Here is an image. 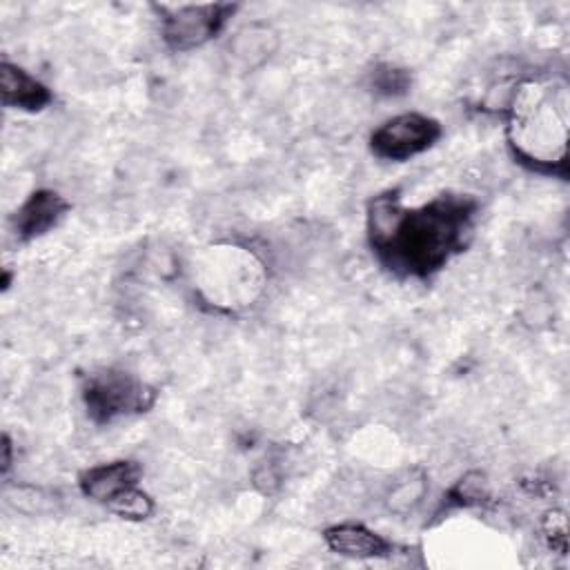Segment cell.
Wrapping results in <instances>:
<instances>
[{"label": "cell", "instance_id": "14", "mask_svg": "<svg viewBox=\"0 0 570 570\" xmlns=\"http://www.w3.org/2000/svg\"><path fill=\"white\" fill-rule=\"evenodd\" d=\"M485 497H488V490H485L483 474L470 472L450 490L448 501L456 505H472V503H481Z\"/></svg>", "mask_w": 570, "mask_h": 570}, {"label": "cell", "instance_id": "11", "mask_svg": "<svg viewBox=\"0 0 570 570\" xmlns=\"http://www.w3.org/2000/svg\"><path fill=\"white\" fill-rule=\"evenodd\" d=\"M425 497V476L421 472H410L399 479L387 492V508L392 512H410Z\"/></svg>", "mask_w": 570, "mask_h": 570}, {"label": "cell", "instance_id": "9", "mask_svg": "<svg viewBox=\"0 0 570 570\" xmlns=\"http://www.w3.org/2000/svg\"><path fill=\"white\" fill-rule=\"evenodd\" d=\"M327 548L352 559H376L387 557L394 546L379 532L365 528L363 523H336L323 534Z\"/></svg>", "mask_w": 570, "mask_h": 570}, {"label": "cell", "instance_id": "2", "mask_svg": "<svg viewBox=\"0 0 570 570\" xmlns=\"http://www.w3.org/2000/svg\"><path fill=\"white\" fill-rule=\"evenodd\" d=\"M570 96L563 76L521 80L505 105V140L523 167L566 174Z\"/></svg>", "mask_w": 570, "mask_h": 570}, {"label": "cell", "instance_id": "12", "mask_svg": "<svg viewBox=\"0 0 570 570\" xmlns=\"http://www.w3.org/2000/svg\"><path fill=\"white\" fill-rule=\"evenodd\" d=\"M107 508L122 519L140 521L154 512V501L149 494L138 490V485H134V488H127L125 492H120L116 499H111L107 503Z\"/></svg>", "mask_w": 570, "mask_h": 570}, {"label": "cell", "instance_id": "15", "mask_svg": "<svg viewBox=\"0 0 570 570\" xmlns=\"http://www.w3.org/2000/svg\"><path fill=\"white\" fill-rule=\"evenodd\" d=\"M543 530H546V537L550 541V548H557V550H566V517L563 512L559 510H550L546 514V521H543Z\"/></svg>", "mask_w": 570, "mask_h": 570}, {"label": "cell", "instance_id": "3", "mask_svg": "<svg viewBox=\"0 0 570 570\" xmlns=\"http://www.w3.org/2000/svg\"><path fill=\"white\" fill-rule=\"evenodd\" d=\"M267 285L258 254L236 243L203 247L191 263V287L203 305L225 314L252 307Z\"/></svg>", "mask_w": 570, "mask_h": 570}, {"label": "cell", "instance_id": "16", "mask_svg": "<svg viewBox=\"0 0 570 570\" xmlns=\"http://www.w3.org/2000/svg\"><path fill=\"white\" fill-rule=\"evenodd\" d=\"M2 450H4V454H2V470L7 472V470H9V465H11V441H9V436H4V441H2Z\"/></svg>", "mask_w": 570, "mask_h": 570}, {"label": "cell", "instance_id": "13", "mask_svg": "<svg viewBox=\"0 0 570 570\" xmlns=\"http://www.w3.org/2000/svg\"><path fill=\"white\" fill-rule=\"evenodd\" d=\"M412 85V78L405 69L392 67V65H381L372 73V87L379 96H403Z\"/></svg>", "mask_w": 570, "mask_h": 570}, {"label": "cell", "instance_id": "7", "mask_svg": "<svg viewBox=\"0 0 570 570\" xmlns=\"http://www.w3.org/2000/svg\"><path fill=\"white\" fill-rule=\"evenodd\" d=\"M69 212V203L53 189H38L16 209L13 234L20 240H33L51 232Z\"/></svg>", "mask_w": 570, "mask_h": 570}, {"label": "cell", "instance_id": "8", "mask_svg": "<svg viewBox=\"0 0 570 570\" xmlns=\"http://www.w3.org/2000/svg\"><path fill=\"white\" fill-rule=\"evenodd\" d=\"M138 479H140L138 463L118 459V461L91 465L89 470H85L80 474L78 483H80V492L85 497L107 505L111 499H116L127 488L138 485Z\"/></svg>", "mask_w": 570, "mask_h": 570}, {"label": "cell", "instance_id": "10", "mask_svg": "<svg viewBox=\"0 0 570 570\" xmlns=\"http://www.w3.org/2000/svg\"><path fill=\"white\" fill-rule=\"evenodd\" d=\"M0 91L2 102L7 107L22 111H40L53 98L51 91L40 80H36L31 73L7 60L0 67Z\"/></svg>", "mask_w": 570, "mask_h": 570}, {"label": "cell", "instance_id": "1", "mask_svg": "<svg viewBox=\"0 0 570 570\" xmlns=\"http://www.w3.org/2000/svg\"><path fill=\"white\" fill-rule=\"evenodd\" d=\"M476 214L479 203L465 194L405 207L399 191L387 189L367 203V243L390 274L425 281L468 247Z\"/></svg>", "mask_w": 570, "mask_h": 570}, {"label": "cell", "instance_id": "6", "mask_svg": "<svg viewBox=\"0 0 570 570\" xmlns=\"http://www.w3.org/2000/svg\"><path fill=\"white\" fill-rule=\"evenodd\" d=\"M443 129L439 120L419 111H405L392 116L383 125H379L370 136V149L381 160L405 163L423 151H428L439 138Z\"/></svg>", "mask_w": 570, "mask_h": 570}, {"label": "cell", "instance_id": "5", "mask_svg": "<svg viewBox=\"0 0 570 570\" xmlns=\"http://www.w3.org/2000/svg\"><path fill=\"white\" fill-rule=\"evenodd\" d=\"M238 7L229 2H209V4H178V7H158L160 11V33L169 49L189 51L203 47L216 33L223 31L227 20Z\"/></svg>", "mask_w": 570, "mask_h": 570}, {"label": "cell", "instance_id": "4", "mask_svg": "<svg viewBox=\"0 0 570 570\" xmlns=\"http://www.w3.org/2000/svg\"><path fill=\"white\" fill-rule=\"evenodd\" d=\"M156 392L120 370H98L82 383V403L96 423H109L125 414L145 412Z\"/></svg>", "mask_w": 570, "mask_h": 570}]
</instances>
